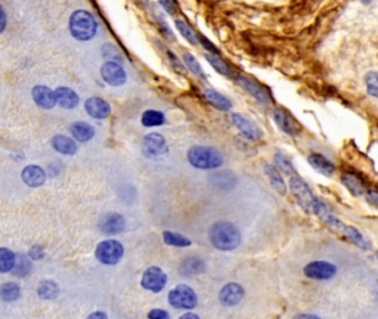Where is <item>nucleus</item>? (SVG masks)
<instances>
[{
  "mask_svg": "<svg viewBox=\"0 0 378 319\" xmlns=\"http://www.w3.org/2000/svg\"><path fill=\"white\" fill-rule=\"evenodd\" d=\"M125 219L118 213H109L104 215L99 222V229L107 235H116L124 230Z\"/></svg>",
  "mask_w": 378,
  "mask_h": 319,
  "instance_id": "obj_16",
  "label": "nucleus"
},
{
  "mask_svg": "<svg viewBox=\"0 0 378 319\" xmlns=\"http://www.w3.org/2000/svg\"><path fill=\"white\" fill-rule=\"evenodd\" d=\"M365 83L367 93L378 99V72H376V71H369L365 76Z\"/></svg>",
  "mask_w": 378,
  "mask_h": 319,
  "instance_id": "obj_39",
  "label": "nucleus"
},
{
  "mask_svg": "<svg viewBox=\"0 0 378 319\" xmlns=\"http://www.w3.org/2000/svg\"><path fill=\"white\" fill-rule=\"evenodd\" d=\"M55 98L57 103L64 109H74L79 104L80 98L75 91L68 87H59L55 89Z\"/></svg>",
  "mask_w": 378,
  "mask_h": 319,
  "instance_id": "obj_20",
  "label": "nucleus"
},
{
  "mask_svg": "<svg viewBox=\"0 0 378 319\" xmlns=\"http://www.w3.org/2000/svg\"><path fill=\"white\" fill-rule=\"evenodd\" d=\"M235 81L241 88L247 91L249 95L253 97L257 102L265 105L271 102V96L269 93V91L256 80L245 76H239L235 78Z\"/></svg>",
  "mask_w": 378,
  "mask_h": 319,
  "instance_id": "obj_10",
  "label": "nucleus"
},
{
  "mask_svg": "<svg viewBox=\"0 0 378 319\" xmlns=\"http://www.w3.org/2000/svg\"><path fill=\"white\" fill-rule=\"evenodd\" d=\"M72 137L79 142H88L94 137V129L87 122H74L70 126Z\"/></svg>",
  "mask_w": 378,
  "mask_h": 319,
  "instance_id": "obj_25",
  "label": "nucleus"
},
{
  "mask_svg": "<svg viewBox=\"0 0 378 319\" xmlns=\"http://www.w3.org/2000/svg\"><path fill=\"white\" fill-rule=\"evenodd\" d=\"M6 23H7V16H6L5 9L2 8V10H0V32L2 33L6 29Z\"/></svg>",
  "mask_w": 378,
  "mask_h": 319,
  "instance_id": "obj_48",
  "label": "nucleus"
},
{
  "mask_svg": "<svg viewBox=\"0 0 378 319\" xmlns=\"http://www.w3.org/2000/svg\"><path fill=\"white\" fill-rule=\"evenodd\" d=\"M307 161H309L310 165L315 170V171L324 176L331 177L336 171V166L334 163L331 162L326 157H324L323 154L312 153L309 155Z\"/></svg>",
  "mask_w": 378,
  "mask_h": 319,
  "instance_id": "obj_18",
  "label": "nucleus"
},
{
  "mask_svg": "<svg viewBox=\"0 0 378 319\" xmlns=\"http://www.w3.org/2000/svg\"><path fill=\"white\" fill-rule=\"evenodd\" d=\"M290 190L297 201L298 205L305 213L311 215H316L320 201L312 192L310 186L298 175H292L290 180Z\"/></svg>",
  "mask_w": 378,
  "mask_h": 319,
  "instance_id": "obj_3",
  "label": "nucleus"
},
{
  "mask_svg": "<svg viewBox=\"0 0 378 319\" xmlns=\"http://www.w3.org/2000/svg\"><path fill=\"white\" fill-rule=\"evenodd\" d=\"M376 256H377V258H378V252L376 253Z\"/></svg>",
  "mask_w": 378,
  "mask_h": 319,
  "instance_id": "obj_53",
  "label": "nucleus"
},
{
  "mask_svg": "<svg viewBox=\"0 0 378 319\" xmlns=\"http://www.w3.org/2000/svg\"><path fill=\"white\" fill-rule=\"evenodd\" d=\"M163 240L166 245L176 246V247H186L191 245V240L187 237L181 235L178 233H173L165 231L163 232Z\"/></svg>",
  "mask_w": 378,
  "mask_h": 319,
  "instance_id": "obj_34",
  "label": "nucleus"
},
{
  "mask_svg": "<svg viewBox=\"0 0 378 319\" xmlns=\"http://www.w3.org/2000/svg\"><path fill=\"white\" fill-rule=\"evenodd\" d=\"M167 57H169V59L172 63V66L176 68L177 70H181V71H184V67L182 66V63L180 62V60L178 59V57L174 54L172 51H167Z\"/></svg>",
  "mask_w": 378,
  "mask_h": 319,
  "instance_id": "obj_47",
  "label": "nucleus"
},
{
  "mask_svg": "<svg viewBox=\"0 0 378 319\" xmlns=\"http://www.w3.org/2000/svg\"><path fill=\"white\" fill-rule=\"evenodd\" d=\"M244 294L245 292L240 284L229 283L221 289L219 298L223 306L234 307L242 302Z\"/></svg>",
  "mask_w": 378,
  "mask_h": 319,
  "instance_id": "obj_14",
  "label": "nucleus"
},
{
  "mask_svg": "<svg viewBox=\"0 0 378 319\" xmlns=\"http://www.w3.org/2000/svg\"><path fill=\"white\" fill-rule=\"evenodd\" d=\"M157 20H158V24L161 28V30H162V32L164 33L165 37L167 39L170 40H174L176 38H174V33L172 32V30L169 28V26H167V24L165 23V21L162 19V17H157Z\"/></svg>",
  "mask_w": 378,
  "mask_h": 319,
  "instance_id": "obj_41",
  "label": "nucleus"
},
{
  "mask_svg": "<svg viewBox=\"0 0 378 319\" xmlns=\"http://www.w3.org/2000/svg\"><path fill=\"white\" fill-rule=\"evenodd\" d=\"M204 97L206 101L213 105L215 109L221 111H229L232 108V102L226 97H224L222 93L214 89H206L204 91Z\"/></svg>",
  "mask_w": 378,
  "mask_h": 319,
  "instance_id": "obj_24",
  "label": "nucleus"
},
{
  "mask_svg": "<svg viewBox=\"0 0 378 319\" xmlns=\"http://www.w3.org/2000/svg\"><path fill=\"white\" fill-rule=\"evenodd\" d=\"M102 52L104 57H108V58H111L114 61L120 62L122 61V58L120 53L118 52V50L116 49V47L112 46L111 44H106L102 47Z\"/></svg>",
  "mask_w": 378,
  "mask_h": 319,
  "instance_id": "obj_40",
  "label": "nucleus"
},
{
  "mask_svg": "<svg viewBox=\"0 0 378 319\" xmlns=\"http://www.w3.org/2000/svg\"><path fill=\"white\" fill-rule=\"evenodd\" d=\"M183 60H184V63L186 65V67L192 71L193 74L201 78V79H205L204 71H203L199 61L195 59V57L192 53L185 52L183 54Z\"/></svg>",
  "mask_w": 378,
  "mask_h": 319,
  "instance_id": "obj_37",
  "label": "nucleus"
},
{
  "mask_svg": "<svg viewBox=\"0 0 378 319\" xmlns=\"http://www.w3.org/2000/svg\"><path fill=\"white\" fill-rule=\"evenodd\" d=\"M31 269V264L29 259H28L24 255H19L18 258H16L15 266L12 268V274L15 276H19V277H24V276L28 275Z\"/></svg>",
  "mask_w": 378,
  "mask_h": 319,
  "instance_id": "obj_36",
  "label": "nucleus"
},
{
  "mask_svg": "<svg viewBox=\"0 0 378 319\" xmlns=\"http://www.w3.org/2000/svg\"><path fill=\"white\" fill-rule=\"evenodd\" d=\"M176 27L177 29L179 30V32L181 33L182 37L184 39H186V41L190 42L192 46H197L200 44V39H199V34L193 31L192 28L188 26L187 24H185L184 21L182 20H176Z\"/></svg>",
  "mask_w": 378,
  "mask_h": 319,
  "instance_id": "obj_32",
  "label": "nucleus"
},
{
  "mask_svg": "<svg viewBox=\"0 0 378 319\" xmlns=\"http://www.w3.org/2000/svg\"><path fill=\"white\" fill-rule=\"evenodd\" d=\"M343 235H344L348 240H351V242L356 245L358 248H361V250H364V251H368L372 248V245H370V243L368 242V240L363 236V234L355 229L354 226H351V225H343L342 229L339 231Z\"/></svg>",
  "mask_w": 378,
  "mask_h": 319,
  "instance_id": "obj_22",
  "label": "nucleus"
},
{
  "mask_svg": "<svg viewBox=\"0 0 378 319\" xmlns=\"http://www.w3.org/2000/svg\"><path fill=\"white\" fill-rule=\"evenodd\" d=\"M159 4L162 6V8L169 13V15H174V12L177 11L176 5H174L173 0H159Z\"/></svg>",
  "mask_w": 378,
  "mask_h": 319,
  "instance_id": "obj_44",
  "label": "nucleus"
},
{
  "mask_svg": "<svg viewBox=\"0 0 378 319\" xmlns=\"http://www.w3.org/2000/svg\"><path fill=\"white\" fill-rule=\"evenodd\" d=\"M59 294V287L52 280H45L38 287V295L41 299H54Z\"/></svg>",
  "mask_w": 378,
  "mask_h": 319,
  "instance_id": "obj_31",
  "label": "nucleus"
},
{
  "mask_svg": "<svg viewBox=\"0 0 378 319\" xmlns=\"http://www.w3.org/2000/svg\"><path fill=\"white\" fill-rule=\"evenodd\" d=\"M204 269L205 264L203 263V260H201L200 258L190 257L183 260V263L181 264L180 271L184 276H193L204 272Z\"/></svg>",
  "mask_w": 378,
  "mask_h": 319,
  "instance_id": "obj_28",
  "label": "nucleus"
},
{
  "mask_svg": "<svg viewBox=\"0 0 378 319\" xmlns=\"http://www.w3.org/2000/svg\"><path fill=\"white\" fill-rule=\"evenodd\" d=\"M341 182L343 183L348 191L349 193L354 196H362L364 194H366V186L364 182L362 181V179H360L358 176L354 173L351 172H346L341 176Z\"/></svg>",
  "mask_w": 378,
  "mask_h": 319,
  "instance_id": "obj_21",
  "label": "nucleus"
},
{
  "mask_svg": "<svg viewBox=\"0 0 378 319\" xmlns=\"http://www.w3.org/2000/svg\"><path fill=\"white\" fill-rule=\"evenodd\" d=\"M171 306L178 309H192L198 305V296L194 290L186 285H178L167 296Z\"/></svg>",
  "mask_w": 378,
  "mask_h": 319,
  "instance_id": "obj_6",
  "label": "nucleus"
},
{
  "mask_svg": "<svg viewBox=\"0 0 378 319\" xmlns=\"http://www.w3.org/2000/svg\"><path fill=\"white\" fill-rule=\"evenodd\" d=\"M205 59L207 60L210 65H211V67H213V69L216 71V72H219L220 74H223L225 77L233 76V70L231 69V67L221 58L219 54L207 53L205 54Z\"/></svg>",
  "mask_w": 378,
  "mask_h": 319,
  "instance_id": "obj_29",
  "label": "nucleus"
},
{
  "mask_svg": "<svg viewBox=\"0 0 378 319\" xmlns=\"http://www.w3.org/2000/svg\"><path fill=\"white\" fill-rule=\"evenodd\" d=\"M187 160L192 166L200 170H212L223 164V155L211 146L191 147L187 152Z\"/></svg>",
  "mask_w": 378,
  "mask_h": 319,
  "instance_id": "obj_4",
  "label": "nucleus"
},
{
  "mask_svg": "<svg viewBox=\"0 0 378 319\" xmlns=\"http://www.w3.org/2000/svg\"><path fill=\"white\" fill-rule=\"evenodd\" d=\"M316 215L328 226V228H331L332 230L341 231L342 226L344 225V223H343L341 219L336 217L332 213V211L328 209L323 202H320L319 209H318Z\"/></svg>",
  "mask_w": 378,
  "mask_h": 319,
  "instance_id": "obj_27",
  "label": "nucleus"
},
{
  "mask_svg": "<svg viewBox=\"0 0 378 319\" xmlns=\"http://www.w3.org/2000/svg\"><path fill=\"white\" fill-rule=\"evenodd\" d=\"M98 30L96 18L91 12L79 9L72 12L69 19V31L72 37L82 42L92 40Z\"/></svg>",
  "mask_w": 378,
  "mask_h": 319,
  "instance_id": "obj_2",
  "label": "nucleus"
},
{
  "mask_svg": "<svg viewBox=\"0 0 378 319\" xmlns=\"http://www.w3.org/2000/svg\"><path fill=\"white\" fill-rule=\"evenodd\" d=\"M264 172L268 175L272 186L275 189L276 192L279 195H285L286 192H288V186H286V183L283 180L282 175L279 174L278 170L271 164H265Z\"/></svg>",
  "mask_w": 378,
  "mask_h": 319,
  "instance_id": "obj_23",
  "label": "nucleus"
},
{
  "mask_svg": "<svg viewBox=\"0 0 378 319\" xmlns=\"http://www.w3.org/2000/svg\"><path fill=\"white\" fill-rule=\"evenodd\" d=\"M148 317L151 319H166L170 317V315L163 309H152L148 314Z\"/></svg>",
  "mask_w": 378,
  "mask_h": 319,
  "instance_id": "obj_46",
  "label": "nucleus"
},
{
  "mask_svg": "<svg viewBox=\"0 0 378 319\" xmlns=\"http://www.w3.org/2000/svg\"><path fill=\"white\" fill-rule=\"evenodd\" d=\"M167 277L162 269L159 267H150L144 272L141 285L146 290H150L152 293H160L166 285Z\"/></svg>",
  "mask_w": 378,
  "mask_h": 319,
  "instance_id": "obj_11",
  "label": "nucleus"
},
{
  "mask_svg": "<svg viewBox=\"0 0 378 319\" xmlns=\"http://www.w3.org/2000/svg\"><path fill=\"white\" fill-rule=\"evenodd\" d=\"M164 121L165 117L163 113L157 110H146L145 112H143L141 118V123L146 127L162 125Z\"/></svg>",
  "mask_w": 378,
  "mask_h": 319,
  "instance_id": "obj_30",
  "label": "nucleus"
},
{
  "mask_svg": "<svg viewBox=\"0 0 378 319\" xmlns=\"http://www.w3.org/2000/svg\"><path fill=\"white\" fill-rule=\"evenodd\" d=\"M107 317H108V315L102 313V311H96V313H93V314H91V315L88 316V318H100V319H104V318H107Z\"/></svg>",
  "mask_w": 378,
  "mask_h": 319,
  "instance_id": "obj_49",
  "label": "nucleus"
},
{
  "mask_svg": "<svg viewBox=\"0 0 378 319\" xmlns=\"http://www.w3.org/2000/svg\"><path fill=\"white\" fill-rule=\"evenodd\" d=\"M45 255V252H44V248L39 246V245H34L30 248L29 251V257H31L32 259H41L44 257Z\"/></svg>",
  "mask_w": 378,
  "mask_h": 319,
  "instance_id": "obj_43",
  "label": "nucleus"
},
{
  "mask_svg": "<svg viewBox=\"0 0 378 319\" xmlns=\"http://www.w3.org/2000/svg\"><path fill=\"white\" fill-rule=\"evenodd\" d=\"M0 297L5 302H15L20 297V287L16 283H6L0 287Z\"/></svg>",
  "mask_w": 378,
  "mask_h": 319,
  "instance_id": "obj_33",
  "label": "nucleus"
},
{
  "mask_svg": "<svg viewBox=\"0 0 378 319\" xmlns=\"http://www.w3.org/2000/svg\"><path fill=\"white\" fill-rule=\"evenodd\" d=\"M273 118L276 125L281 129L284 133L289 134V136H297L299 134L302 126L296 121L294 117L291 115L290 112L286 111L285 109L277 108L273 112Z\"/></svg>",
  "mask_w": 378,
  "mask_h": 319,
  "instance_id": "obj_12",
  "label": "nucleus"
},
{
  "mask_svg": "<svg viewBox=\"0 0 378 319\" xmlns=\"http://www.w3.org/2000/svg\"><path fill=\"white\" fill-rule=\"evenodd\" d=\"M274 161H275L276 167L279 170V171H282L283 173L288 174V175H295L296 173L295 168H294L291 161L286 158L284 154L277 152L274 155Z\"/></svg>",
  "mask_w": 378,
  "mask_h": 319,
  "instance_id": "obj_38",
  "label": "nucleus"
},
{
  "mask_svg": "<svg viewBox=\"0 0 378 319\" xmlns=\"http://www.w3.org/2000/svg\"><path fill=\"white\" fill-rule=\"evenodd\" d=\"M232 122L248 140L260 141L263 138V131L247 117L234 113L232 115Z\"/></svg>",
  "mask_w": 378,
  "mask_h": 319,
  "instance_id": "obj_13",
  "label": "nucleus"
},
{
  "mask_svg": "<svg viewBox=\"0 0 378 319\" xmlns=\"http://www.w3.org/2000/svg\"><path fill=\"white\" fill-rule=\"evenodd\" d=\"M361 2H362V4H364V5H369V4H372L373 0H361Z\"/></svg>",
  "mask_w": 378,
  "mask_h": 319,
  "instance_id": "obj_52",
  "label": "nucleus"
},
{
  "mask_svg": "<svg viewBox=\"0 0 378 319\" xmlns=\"http://www.w3.org/2000/svg\"><path fill=\"white\" fill-rule=\"evenodd\" d=\"M32 99L36 104L40 108L49 110L52 109L57 103V98H55V92H53L49 87L46 86H36L33 87L32 91Z\"/></svg>",
  "mask_w": 378,
  "mask_h": 319,
  "instance_id": "obj_17",
  "label": "nucleus"
},
{
  "mask_svg": "<svg viewBox=\"0 0 378 319\" xmlns=\"http://www.w3.org/2000/svg\"><path fill=\"white\" fill-rule=\"evenodd\" d=\"M295 318H302V319H317L319 318V316L317 315H313V314H299V315H296Z\"/></svg>",
  "mask_w": 378,
  "mask_h": 319,
  "instance_id": "obj_50",
  "label": "nucleus"
},
{
  "mask_svg": "<svg viewBox=\"0 0 378 319\" xmlns=\"http://www.w3.org/2000/svg\"><path fill=\"white\" fill-rule=\"evenodd\" d=\"M181 318H182V319H190V318H192V319H199L200 317H199L198 315H195V314L187 313V314H185V315H183V316H181Z\"/></svg>",
  "mask_w": 378,
  "mask_h": 319,
  "instance_id": "obj_51",
  "label": "nucleus"
},
{
  "mask_svg": "<svg viewBox=\"0 0 378 319\" xmlns=\"http://www.w3.org/2000/svg\"><path fill=\"white\" fill-rule=\"evenodd\" d=\"M85 109L88 115L97 120L107 119L111 113L110 104L99 97H91L85 103Z\"/></svg>",
  "mask_w": 378,
  "mask_h": 319,
  "instance_id": "obj_15",
  "label": "nucleus"
},
{
  "mask_svg": "<svg viewBox=\"0 0 378 319\" xmlns=\"http://www.w3.org/2000/svg\"><path fill=\"white\" fill-rule=\"evenodd\" d=\"M52 146L55 151L65 155H73L77 152L75 142L65 136H55L52 139Z\"/></svg>",
  "mask_w": 378,
  "mask_h": 319,
  "instance_id": "obj_26",
  "label": "nucleus"
},
{
  "mask_svg": "<svg viewBox=\"0 0 378 319\" xmlns=\"http://www.w3.org/2000/svg\"><path fill=\"white\" fill-rule=\"evenodd\" d=\"M336 273H337L336 266L326 260L311 261L304 267V275L306 277L316 280H328L333 278Z\"/></svg>",
  "mask_w": 378,
  "mask_h": 319,
  "instance_id": "obj_7",
  "label": "nucleus"
},
{
  "mask_svg": "<svg viewBox=\"0 0 378 319\" xmlns=\"http://www.w3.org/2000/svg\"><path fill=\"white\" fill-rule=\"evenodd\" d=\"M123 246L115 239L103 240L96 248V257L106 265H115L120 261L123 256Z\"/></svg>",
  "mask_w": 378,
  "mask_h": 319,
  "instance_id": "obj_5",
  "label": "nucleus"
},
{
  "mask_svg": "<svg viewBox=\"0 0 378 319\" xmlns=\"http://www.w3.org/2000/svg\"><path fill=\"white\" fill-rule=\"evenodd\" d=\"M169 151V146L166 141L161 134L153 132L143 138L142 152L148 158H160L163 157Z\"/></svg>",
  "mask_w": 378,
  "mask_h": 319,
  "instance_id": "obj_9",
  "label": "nucleus"
},
{
  "mask_svg": "<svg viewBox=\"0 0 378 319\" xmlns=\"http://www.w3.org/2000/svg\"><path fill=\"white\" fill-rule=\"evenodd\" d=\"M22 179L30 187H39L46 181V173L39 165H28L22 172Z\"/></svg>",
  "mask_w": 378,
  "mask_h": 319,
  "instance_id": "obj_19",
  "label": "nucleus"
},
{
  "mask_svg": "<svg viewBox=\"0 0 378 319\" xmlns=\"http://www.w3.org/2000/svg\"><path fill=\"white\" fill-rule=\"evenodd\" d=\"M100 74L104 82L110 84L112 87L123 86L125 81H127V73H125L120 62L114 60L103 63L100 69Z\"/></svg>",
  "mask_w": 378,
  "mask_h": 319,
  "instance_id": "obj_8",
  "label": "nucleus"
},
{
  "mask_svg": "<svg viewBox=\"0 0 378 319\" xmlns=\"http://www.w3.org/2000/svg\"><path fill=\"white\" fill-rule=\"evenodd\" d=\"M365 195H366V201L368 202V204L378 209V191H374V190L367 191Z\"/></svg>",
  "mask_w": 378,
  "mask_h": 319,
  "instance_id": "obj_45",
  "label": "nucleus"
},
{
  "mask_svg": "<svg viewBox=\"0 0 378 319\" xmlns=\"http://www.w3.org/2000/svg\"><path fill=\"white\" fill-rule=\"evenodd\" d=\"M210 242L220 251H233L241 244L242 236L239 229L230 222L215 223L209 232Z\"/></svg>",
  "mask_w": 378,
  "mask_h": 319,
  "instance_id": "obj_1",
  "label": "nucleus"
},
{
  "mask_svg": "<svg viewBox=\"0 0 378 319\" xmlns=\"http://www.w3.org/2000/svg\"><path fill=\"white\" fill-rule=\"evenodd\" d=\"M16 263V256L8 248L3 247L0 250V272L7 273L12 271Z\"/></svg>",
  "mask_w": 378,
  "mask_h": 319,
  "instance_id": "obj_35",
  "label": "nucleus"
},
{
  "mask_svg": "<svg viewBox=\"0 0 378 319\" xmlns=\"http://www.w3.org/2000/svg\"><path fill=\"white\" fill-rule=\"evenodd\" d=\"M199 39H200V44H202V46L204 47L206 50H209L210 53L219 54V50L215 48V46L212 44L211 41H209L205 37H203L202 34H199Z\"/></svg>",
  "mask_w": 378,
  "mask_h": 319,
  "instance_id": "obj_42",
  "label": "nucleus"
}]
</instances>
